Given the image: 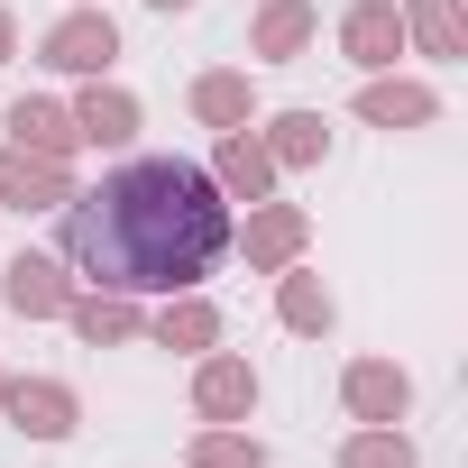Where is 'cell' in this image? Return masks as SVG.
<instances>
[{
    "instance_id": "cell-6",
    "label": "cell",
    "mask_w": 468,
    "mask_h": 468,
    "mask_svg": "<svg viewBox=\"0 0 468 468\" xmlns=\"http://www.w3.org/2000/svg\"><path fill=\"white\" fill-rule=\"evenodd\" d=\"M0 193H19V202H56L65 184H56L47 156H10V165H0Z\"/></svg>"
},
{
    "instance_id": "cell-22",
    "label": "cell",
    "mask_w": 468,
    "mask_h": 468,
    "mask_svg": "<svg viewBox=\"0 0 468 468\" xmlns=\"http://www.w3.org/2000/svg\"><path fill=\"white\" fill-rule=\"evenodd\" d=\"M165 10H175V0H165Z\"/></svg>"
},
{
    "instance_id": "cell-17",
    "label": "cell",
    "mask_w": 468,
    "mask_h": 468,
    "mask_svg": "<svg viewBox=\"0 0 468 468\" xmlns=\"http://www.w3.org/2000/svg\"><path fill=\"white\" fill-rule=\"evenodd\" d=\"M285 313H294V322H303V331H322V322H331V303H322V294H313V285H294V294H285Z\"/></svg>"
},
{
    "instance_id": "cell-5",
    "label": "cell",
    "mask_w": 468,
    "mask_h": 468,
    "mask_svg": "<svg viewBox=\"0 0 468 468\" xmlns=\"http://www.w3.org/2000/svg\"><path fill=\"white\" fill-rule=\"evenodd\" d=\"M10 413H19L28 431H65V422H74V404H65V386H10Z\"/></svg>"
},
{
    "instance_id": "cell-14",
    "label": "cell",
    "mask_w": 468,
    "mask_h": 468,
    "mask_svg": "<svg viewBox=\"0 0 468 468\" xmlns=\"http://www.w3.org/2000/svg\"><path fill=\"white\" fill-rule=\"evenodd\" d=\"M193 101H202V111H211V120H239V111H249V92H239V83H202V92H193Z\"/></svg>"
},
{
    "instance_id": "cell-3",
    "label": "cell",
    "mask_w": 468,
    "mask_h": 468,
    "mask_svg": "<svg viewBox=\"0 0 468 468\" xmlns=\"http://www.w3.org/2000/svg\"><path fill=\"white\" fill-rule=\"evenodd\" d=\"M395 37H404L395 10H358V19H349V56H358V65H395Z\"/></svg>"
},
{
    "instance_id": "cell-1",
    "label": "cell",
    "mask_w": 468,
    "mask_h": 468,
    "mask_svg": "<svg viewBox=\"0 0 468 468\" xmlns=\"http://www.w3.org/2000/svg\"><path fill=\"white\" fill-rule=\"evenodd\" d=\"M229 249V202L184 156H138L65 211V258L111 294H184Z\"/></svg>"
},
{
    "instance_id": "cell-12",
    "label": "cell",
    "mask_w": 468,
    "mask_h": 468,
    "mask_svg": "<svg viewBox=\"0 0 468 468\" xmlns=\"http://www.w3.org/2000/svg\"><path fill=\"white\" fill-rule=\"evenodd\" d=\"M367 120H431V92H367Z\"/></svg>"
},
{
    "instance_id": "cell-10",
    "label": "cell",
    "mask_w": 468,
    "mask_h": 468,
    "mask_svg": "<svg viewBox=\"0 0 468 468\" xmlns=\"http://www.w3.org/2000/svg\"><path fill=\"white\" fill-rule=\"evenodd\" d=\"M10 129H19V138H37V147H65V138H74V129H65V111H47V101H19V111H10Z\"/></svg>"
},
{
    "instance_id": "cell-7",
    "label": "cell",
    "mask_w": 468,
    "mask_h": 468,
    "mask_svg": "<svg viewBox=\"0 0 468 468\" xmlns=\"http://www.w3.org/2000/svg\"><path fill=\"white\" fill-rule=\"evenodd\" d=\"M349 395H358V413H404V377L395 367H358Z\"/></svg>"
},
{
    "instance_id": "cell-8",
    "label": "cell",
    "mask_w": 468,
    "mask_h": 468,
    "mask_svg": "<svg viewBox=\"0 0 468 468\" xmlns=\"http://www.w3.org/2000/svg\"><path fill=\"white\" fill-rule=\"evenodd\" d=\"M249 395H258L249 367H211V377H202V404H211V413H249Z\"/></svg>"
},
{
    "instance_id": "cell-20",
    "label": "cell",
    "mask_w": 468,
    "mask_h": 468,
    "mask_svg": "<svg viewBox=\"0 0 468 468\" xmlns=\"http://www.w3.org/2000/svg\"><path fill=\"white\" fill-rule=\"evenodd\" d=\"M313 147H322V120L294 111V120H285V156H313Z\"/></svg>"
},
{
    "instance_id": "cell-9",
    "label": "cell",
    "mask_w": 468,
    "mask_h": 468,
    "mask_svg": "<svg viewBox=\"0 0 468 468\" xmlns=\"http://www.w3.org/2000/svg\"><path fill=\"white\" fill-rule=\"evenodd\" d=\"M413 19H422L431 56H459V0H413Z\"/></svg>"
},
{
    "instance_id": "cell-18",
    "label": "cell",
    "mask_w": 468,
    "mask_h": 468,
    "mask_svg": "<svg viewBox=\"0 0 468 468\" xmlns=\"http://www.w3.org/2000/svg\"><path fill=\"white\" fill-rule=\"evenodd\" d=\"M165 340H211V313H202V303H184V313H165Z\"/></svg>"
},
{
    "instance_id": "cell-15",
    "label": "cell",
    "mask_w": 468,
    "mask_h": 468,
    "mask_svg": "<svg viewBox=\"0 0 468 468\" xmlns=\"http://www.w3.org/2000/svg\"><path fill=\"white\" fill-rule=\"evenodd\" d=\"M83 129H92V138H120V129H129V101H83Z\"/></svg>"
},
{
    "instance_id": "cell-19",
    "label": "cell",
    "mask_w": 468,
    "mask_h": 468,
    "mask_svg": "<svg viewBox=\"0 0 468 468\" xmlns=\"http://www.w3.org/2000/svg\"><path fill=\"white\" fill-rule=\"evenodd\" d=\"M202 468H258V450H249V441H211Z\"/></svg>"
},
{
    "instance_id": "cell-2",
    "label": "cell",
    "mask_w": 468,
    "mask_h": 468,
    "mask_svg": "<svg viewBox=\"0 0 468 468\" xmlns=\"http://www.w3.org/2000/svg\"><path fill=\"white\" fill-rule=\"evenodd\" d=\"M47 56H56V65H74V74L111 65V19H65V28L47 37Z\"/></svg>"
},
{
    "instance_id": "cell-16",
    "label": "cell",
    "mask_w": 468,
    "mask_h": 468,
    "mask_svg": "<svg viewBox=\"0 0 468 468\" xmlns=\"http://www.w3.org/2000/svg\"><path fill=\"white\" fill-rule=\"evenodd\" d=\"M74 322H83V331H92V340H120V331H129V313H120V303H83V313H74Z\"/></svg>"
},
{
    "instance_id": "cell-13",
    "label": "cell",
    "mask_w": 468,
    "mask_h": 468,
    "mask_svg": "<svg viewBox=\"0 0 468 468\" xmlns=\"http://www.w3.org/2000/svg\"><path fill=\"white\" fill-rule=\"evenodd\" d=\"M349 468H413V450H404V441H358Z\"/></svg>"
},
{
    "instance_id": "cell-21",
    "label": "cell",
    "mask_w": 468,
    "mask_h": 468,
    "mask_svg": "<svg viewBox=\"0 0 468 468\" xmlns=\"http://www.w3.org/2000/svg\"><path fill=\"white\" fill-rule=\"evenodd\" d=\"M0 47H10V19H0Z\"/></svg>"
},
{
    "instance_id": "cell-11",
    "label": "cell",
    "mask_w": 468,
    "mask_h": 468,
    "mask_svg": "<svg viewBox=\"0 0 468 468\" xmlns=\"http://www.w3.org/2000/svg\"><path fill=\"white\" fill-rule=\"evenodd\" d=\"M220 175H229V193H267V156H258L249 138H229V156H220Z\"/></svg>"
},
{
    "instance_id": "cell-4",
    "label": "cell",
    "mask_w": 468,
    "mask_h": 468,
    "mask_svg": "<svg viewBox=\"0 0 468 468\" xmlns=\"http://www.w3.org/2000/svg\"><path fill=\"white\" fill-rule=\"evenodd\" d=\"M10 303H19V313H56V303H65L56 267H47V258H19V267H10Z\"/></svg>"
}]
</instances>
